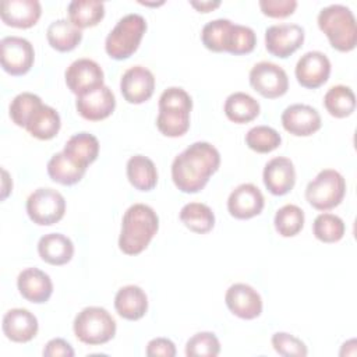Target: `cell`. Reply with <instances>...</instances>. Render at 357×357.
<instances>
[{"mask_svg": "<svg viewBox=\"0 0 357 357\" xmlns=\"http://www.w3.org/2000/svg\"><path fill=\"white\" fill-rule=\"evenodd\" d=\"M220 165L219 151L209 142L198 141L177 155L172 163L174 185L185 194L201 191Z\"/></svg>", "mask_w": 357, "mask_h": 357, "instance_id": "1", "label": "cell"}, {"mask_svg": "<svg viewBox=\"0 0 357 357\" xmlns=\"http://www.w3.org/2000/svg\"><path fill=\"white\" fill-rule=\"evenodd\" d=\"M159 229L156 212L145 204L131 205L123 215L119 247L127 255L141 254Z\"/></svg>", "mask_w": 357, "mask_h": 357, "instance_id": "2", "label": "cell"}, {"mask_svg": "<svg viewBox=\"0 0 357 357\" xmlns=\"http://www.w3.org/2000/svg\"><path fill=\"white\" fill-rule=\"evenodd\" d=\"M192 109L191 96L178 86L165 89L159 98V114L156 117L158 130L166 137H181L190 128V112Z\"/></svg>", "mask_w": 357, "mask_h": 357, "instance_id": "3", "label": "cell"}, {"mask_svg": "<svg viewBox=\"0 0 357 357\" xmlns=\"http://www.w3.org/2000/svg\"><path fill=\"white\" fill-rule=\"evenodd\" d=\"M318 26L328 36L331 46L350 52L357 45V26L351 10L343 4H331L318 14Z\"/></svg>", "mask_w": 357, "mask_h": 357, "instance_id": "4", "label": "cell"}, {"mask_svg": "<svg viewBox=\"0 0 357 357\" xmlns=\"http://www.w3.org/2000/svg\"><path fill=\"white\" fill-rule=\"evenodd\" d=\"M145 31L146 21L142 15L137 13L124 15L106 36V53L114 60L128 59L138 49Z\"/></svg>", "mask_w": 357, "mask_h": 357, "instance_id": "5", "label": "cell"}, {"mask_svg": "<svg viewBox=\"0 0 357 357\" xmlns=\"http://www.w3.org/2000/svg\"><path fill=\"white\" fill-rule=\"evenodd\" d=\"M77 339L85 344H105L116 335V321L102 307H85L81 310L73 324Z\"/></svg>", "mask_w": 357, "mask_h": 357, "instance_id": "6", "label": "cell"}, {"mask_svg": "<svg viewBox=\"0 0 357 357\" xmlns=\"http://www.w3.org/2000/svg\"><path fill=\"white\" fill-rule=\"evenodd\" d=\"M346 194V180L335 169L321 170L307 184L305 199L318 211H329L337 206Z\"/></svg>", "mask_w": 357, "mask_h": 357, "instance_id": "7", "label": "cell"}, {"mask_svg": "<svg viewBox=\"0 0 357 357\" xmlns=\"http://www.w3.org/2000/svg\"><path fill=\"white\" fill-rule=\"evenodd\" d=\"M66 212L64 197L53 188H38L26 199V213L39 226H50L63 219Z\"/></svg>", "mask_w": 357, "mask_h": 357, "instance_id": "8", "label": "cell"}, {"mask_svg": "<svg viewBox=\"0 0 357 357\" xmlns=\"http://www.w3.org/2000/svg\"><path fill=\"white\" fill-rule=\"evenodd\" d=\"M35 60L33 46L21 36H6L0 40V63L10 75L26 74Z\"/></svg>", "mask_w": 357, "mask_h": 357, "instance_id": "9", "label": "cell"}, {"mask_svg": "<svg viewBox=\"0 0 357 357\" xmlns=\"http://www.w3.org/2000/svg\"><path fill=\"white\" fill-rule=\"evenodd\" d=\"M250 84L259 95L268 99L283 96L289 89L286 71L271 61H259L251 68Z\"/></svg>", "mask_w": 357, "mask_h": 357, "instance_id": "10", "label": "cell"}, {"mask_svg": "<svg viewBox=\"0 0 357 357\" xmlns=\"http://www.w3.org/2000/svg\"><path fill=\"white\" fill-rule=\"evenodd\" d=\"M304 42V29L297 24H276L265 31L266 50L280 59L291 56Z\"/></svg>", "mask_w": 357, "mask_h": 357, "instance_id": "11", "label": "cell"}, {"mask_svg": "<svg viewBox=\"0 0 357 357\" xmlns=\"http://www.w3.org/2000/svg\"><path fill=\"white\" fill-rule=\"evenodd\" d=\"M66 84L68 89L81 96L103 85V70L91 59H78L73 61L66 70Z\"/></svg>", "mask_w": 357, "mask_h": 357, "instance_id": "12", "label": "cell"}, {"mask_svg": "<svg viewBox=\"0 0 357 357\" xmlns=\"http://www.w3.org/2000/svg\"><path fill=\"white\" fill-rule=\"evenodd\" d=\"M294 74L301 86L310 89L319 88L329 78L331 61L322 52H307L298 59Z\"/></svg>", "mask_w": 357, "mask_h": 357, "instance_id": "13", "label": "cell"}, {"mask_svg": "<svg viewBox=\"0 0 357 357\" xmlns=\"http://www.w3.org/2000/svg\"><path fill=\"white\" fill-rule=\"evenodd\" d=\"M123 98L132 105L146 102L155 91V77L151 70L142 66H134L124 71L120 79Z\"/></svg>", "mask_w": 357, "mask_h": 357, "instance_id": "14", "label": "cell"}, {"mask_svg": "<svg viewBox=\"0 0 357 357\" xmlns=\"http://www.w3.org/2000/svg\"><path fill=\"white\" fill-rule=\"evenodd\" d=\"M264 205L261 190L251 183L237 185L227 198V211L236 219H251L262 212Z\"/></svg>", "mask_w": 357, "mask_h": 357, "instance_id": "15", "label": "cell"}, {"mask_svg": "<svg viewBox=\"0 0 357 357\" xmlns=\"http://www.w3.org/2000/svg\"><path fill=\"white\" fill-rule=\"evenodd\" d=\"M321 116L317 109L304 103L287 106L282 113L283 128L296 137H308L321 128Z\"/></svg>", "mask_w": 357, "mask_h": 357, "instance_id": "16", "label": "cell"}, {"mask_svg": "<svg viewBox=\"0 0 357 357\" xmlns=\"http://www.w3.org/2000/svg\"><path fill=\"white\" fill-rule=\"evenodd\" d=\"M227 308L241 319H254L262 312V298L259 293L245 283L231 284L225 296Z\"/></svg>", "mask_w": 357, "mask_h": 357, "instance_id": "17", "label": "cell"}, {"mask_svg": "<svg viewBox=\"0 0 357 357\" xmlns=\"http://www.w3.org/2000/svg\"><path fill=\"white\" fill-rule=\"evenodd\" d=\"M75 107L79 116L89 121H99L109 117L116 107V98L112 89L102 85L81 96H77Z\"/></svg>", "mask_w": 357, "mask_h": 357, "instance_id": "18", "label": "cell"}, {"mask_svg": "<svg viewBox=\"0 0 357 357\" xmlns=\"http://www.w3.org/2000/svg\"><path fill=\"white\" fill-rule=\"evenodd\" d=\"M262 180L271 194H287L291 191L296 183V169L293 162L284 156H276L271 159L264 167Z\"/></svg>", "mask_w": 357, "mask_h": 357, "instance_id": "19", "label": "cell"}, {"mask_svg": "<svg viewBox=\"0 0 357 357\" xmlns=\"http://www.w3.org/2000/svg\"><path fill=\"white\" fill-rule=\"evenodd\" d=\"M42 7L38 0H3L0 4L1 21L14 28H31L40 18Z\"/></svg>", "mask_w": 357, "mask_h": 357, "instance_id": "20", "label": "cell"}, {"mask_svg": "<svg viewBox=\"0 0 357 357\" xmlns=\"http://www.w3.org/2000/svg\"><path fill=\"white\" fill-rule=\"evenodd\" d=\"M3 333L15 343H26L38 333L36 317L25 308H11L3 317Z\"/></svg>", "mask_w": 357, "mask_h": 357, "instance_id": "21", "label": "cell"}, {"mask_svg": "<svg viewBox=\"0 0 357 357\" xmlns=\"http://www.w3.org/2000/svg\"><path fill=\"white\" fill-rule=\"evenodd\" d=\"M21 296L35 304L46 303L53 293V283L47 273L38 268H26L17 278Z\"/></svg>", "mask_w": 357, "mask_h": 357, "instance_id": "22", "label": "cell"}, {"mask_svg": "<svg viewBox=\"0 0 357 357\" xmlns=\"http://www.w3.org/2000/svg\"><path fill=\"white\" fill-rule=\"evenodd\" d=\"M60 126H61V120L56 109L47 105H43L40 102L33 107V110L28 116L24 128H26V131L32 137L46 141L57 135Z\"/></svg>", "mask_w": 357, "mask_h": 357, "instance_id": "23", "label": "cell"}, {"mask_svg": "<svg viewBox=\"0 0 357 357\" xmlns=\"http://www.w3.org/2000/svg\"><path fill=\"white\" fill-rule=\"evenodd\" d=\"M114 308L121 318L138 321L148 311V297L139 286L127 284L117 290L114 296Z\"/></svg>", "mask_w": 357, "mask_h": 357, "instance_id": "24", "label": "cell"}, {"mask_svg": "<svg viewBox=\"0 0 357 357\" xmlns=\"http://www.w3.org/2000/svg\"><path fill=\"white\" fill-rule=\"evenodd\" d=\"M38 252L45 262L59 266L71 261L74 244L61 233H49L39 238Z\"/></svg>", "mask_w": 357, "mask_h": 357, "instance_id": "25", "label": "cell"}, {"mask_svg": "<svg viewBox=\"0 0 357 357\" xmlns=\"http://www.w3.org/2000/svg\"><path fill=\"white\" fill-rule=\"evenodd\" d=\"M46 38L49 45L57 52H70L82 40V32L70 20L60 18L47 26Z\"/></svg>", "mask_w": 357, "mask_h": 357, "instance_id": "26", "label": "cell"}, {"mask_svg": "<svg viewBox=\"0 0 357 357\" xmlns=\"http://www.w3.org/2000/svg\"><path fill=\"white\" fill-rule=\"evenodd\" d=\"M63 152L78 165L88 167L99 155V141L89 132H78L68 138Z\"/></svg>", "mask_w": 357, "mask_h": 357, "instance_id": "27", "label": "cell"}, {"mask_svg": "<svg viewBox=\"0 0 357 357\" xmlns=\"http://www.w3.org/2000/svg\"><path fill=\"white\" fill-rule=\"evenodd\" d=\"M86 172V167L74 162L63 151L54 153L47 162L49 177L63 185H73L78 183Z\"/></svg>", "mask_w": 357, "mask_h": 357, "instance_id": "28", "label": "cell"}, {"mask_svg": "<svg viewBox=\"0 0 357 357\" xmlns=\"http://www.w3.org/2000/svg\"><path fill=\"white\" fill-rule=\"evenodd\" d=\"M127 177L134 188L139 191H151L158 183L156 166L149 158L134 155L127 162Z\"/></svg>", "mask_w": 357, "mask_h": 357, "instance_id": "29", "label": "cell"}, {"mask_svg": "<svg viewBox=\"0 0 357 357\" xmlns=\"http://www.w3.org/2000/svg\"><path fill=\"white\" fill-rule=\"evenodd\" d=\"M226 117L237 124L252 121L259 114V103L245 92H234L225 102Z\"/></svg>", "mask_w": 357, "mask_h": 357, "instance_id": "30", "label": "cell"}, {"mask_svg": "<svg viewBox=\"0 0 357 357\" xmlns=\"http://www.w3.org/2000/svg\"><path fill=\"white\" fill-rule=\"evenodd\" d=\"M68 20L79 29L98 25L105 17V4L99 0H73L68 4Z\"/></svg>", "mask_w": 357, "mask_h": 357, "instance_id": "31", "label": "cell"}, {"mask_svg": "<svg viewBox=\"0 0 357 357\" xmlns=\"http://www.w3.org/2000/svg\"><path fill=\"white\" fill-rule=\"evenodd\" d=\"M233 25L234 24L226 18H218L206 22L201 32V40L204 46L218 53L227 52L231 42Z\"/></svg>", "mask_w": 357, "mask_h": 357, "instance_id": "32", "label": "cell"}, {"mask_svg": "<svg viewBox=\"0 0 357 357\" xmlns=\"http://www.w3.org/2000/svg\"><path fill=\"white\" fill-rule=\"evenodd\" d=\"M180 220L194 233L205 234L215 226V215L212 209L201 202L185 204L180 211Z\"/></svg>", "mask_w": 357, "mask_h": 357, "instance_id": "33", "label": "cell"}, {"mask_svg": "<svg viewBox=\"0 0 357 357\" xmlns=\"http://www.w3.org/2000/svg\"><path fill=\"white\" fill-rule=\"evenodd\" d=\"M324 106L326 112L336 119L347 117L356 109V95L350 86L335 85L326 91Z\"/></svg>", "mask_w": 357, "mask_h": 357, "instance_id": "34", "label": "cell"}, {"mask_svg": "<svg viewBox=\"0 0 357 357\" xmlns=\"http://www.w3.org/2000/svg\"><path fill=\"white\" fill-rule=\"evenodd\" d=\"M304 212L294 204H286L275 213V229L282 237H293L298 234L304 226Z\"/></svg>", "mask_w": 357, "mask_h": 357, "instance_id": "35", "label": "cell"}, {"mask_svg": "<svg viewBox=\"0 0 357 357\" xmlns=\"http://www.w3.org/2000/svg\"><path fill=\"white\" fill-rule=\"evenodd\" d=\"M344 231L343 219L333 213H321L312 223V233L322 243H336L343 238Z\"/></svg>", "mask_w": 357, "mask_h": 357, "instance_id": "36", "label": "cell"}, {"mask_svg": "<svg viewBox=\"0 0 357 357\" xmlns=\"http://www.w3.org/2000/svg\"><path fill=\"white\" fill-rule=\"evenodd\" d=\"M282 142L280 134L268 126H257L245 134V144L250 149L258 153H268L275 151Z\"/></svg>", "mask_w": 357, "mask_h": 357, "instance_id": "37", "label": "cell"}, {"mask_svg": "<svg viewBox=\"0 0 357 357\" xmlns=\"http://www.w3.org/2000/svg\"><path fill=\"white\" fill-rule=\"evenodd\" d=\"M220 353V343L212 332H198L187 340V357H216Z\"/></svg>", "mask_w": 357, "mask_h": 357, "instance_id": "38", "label": "cell"}, {"mask_svg": "<svg viewBox=\"0 0 357 357\" xmlns=\"http://www.w3.org/2000/svg\"><path fill=\"white\" fill-rule=\"evenodd\" d=\"M42 99L31 92L18 93L10 103V117L14 124L18 127H25L26 119L33 110L36 105H39Z\"/></svg>", "mask_w": 357, "mask_h": 357, "instance_id": "39", "label": "cell"}, {"mask_svg": "<svg viewBox=\"0 0 357 357\" xmlns=\"http://www.w3.org/2000/svg\"><path fill=\"white\" fill-rule=\"evenodd\" d=\"M257 45V36L252 28L234 24L233 25V33H231V42L229 46V53L231 54H247L254 50Z\"/></svg>", "mask_w": 357, "mask_h": 357, "instance_id": "40", "label": "cell"}, {"mask_svg": "<svg viewBox=\"0 0 357 357\" xmlns=\"http://www.w3.org/2000/svg\"><path fill=\"white\" fill-rule=\"evenodd\" d=\"M272 346L276 353L284 357H305L308 354L307 346L298 337L286 333V332H276L272 336Z\"/></svg>", "mask_w": 357, "mask_h": 357, "instance_id": "41", "label": "cell"}, {"mask_svg": "<svg viewBox=\"0 0 357 357\" xmlns=\"http://www.w3.org/2000/svg\"><path fill=\"white\" fill-rule=\"evenodd\" d=\"M262 13L272 18H284L294 13L297 7L296 0H259Z\"/></svg>", "mask_w": 357, "mask_h": 357, "instance_id": "42", "label": "cell"}, {"mask_svg": "<svg viewBox=\"0 0 357 357\" xmlns=\"http://www.w3.org/2000/svg\"><path fill=\"white\" fill-rule=\"evenodd\" d=\"M146 356L148 357H174L176 356V346L170 339L166 337H155L148 342L146 344Z\"/></svg>", "mask_w": 357, "mask_h": 357, "instance_id": "43", "label": "cell"}, {"mask_svg": "<svg viewBox=\"0 0 357 357\" xmlns=\"http://www.w3.org/2000/svg\"><path fill=\"white\" fill-rule=\"evenodd\" d=\"M43 356L45 357H59V356L73 357L74 350L68 342H66L61 337H56L46 343L45 349H43Z\"/></svg>", "mask_w": 357, "mask_h": 357, "instance_id": "44", "label": "cell"}, {"mask_svg": "<svg viewBox=\"0 0 357 357\" xmlns=\"http://www.w3.org/2000/svg\"><path fill=\"white\" fill-rule=\"evenodd\" d=\"M190 4L199 13H209L220 6V1H190Z\"/></svg>", "mask_w": 357, "mask_h": 357, "instance_id": "45", "label": "cell"}, {"mask_svg": "<svg viewBox=\"0 0 357 357\" xmlns=\"http://www.w3.org/2000/svg\"><path fill=\"white\" fill-rule=\"evenodd\" d=\"M3 176H4V183H3V194H1V198L4 199V198L8 195V192H10L8 188H7V185H6V183L8 181V173H7L4 169H3Z\"/></svg>", "mask_w": 357, "mask_h": 357, "instance_id": "46", "label": "cell"}]
</instances>
